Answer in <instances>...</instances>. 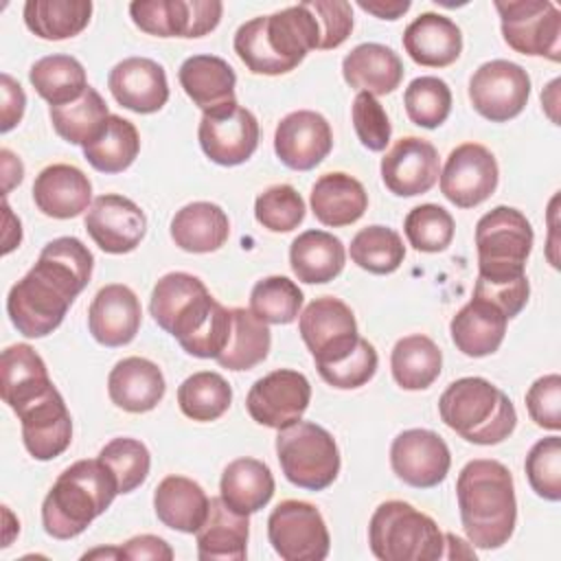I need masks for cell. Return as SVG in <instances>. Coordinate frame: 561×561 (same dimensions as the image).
I'll use <instances>...</instances> for the list:
<instances>
[{
    "instance_id": "obj_21",
    "label": "cell",
    "mask_w": 561,
    "mask_h": 561,
    "mask_svg": "<svg viewBox=\"0 0 561 561\" xmlns=\"http://www.w3.org/2000/svg\"><path fill=\"white\" fill-rule=\"evenodd\" d=\"M381 180L399 197L427 193L440 175L436 147L419 136L399 138L381 158Z\"/></svg>"
},
{
    "instance_id": "obj_50",
    "label": "cell",
    "mask_w": 561,
    "mask_h": 561,
    "mask_svg": "<svg viewBox=\"0 0 561 561\" xmlns=\"http://www.w3.org/2000/svg\"><path fill=\"white\" fill-rule=\"evenodd\" d=\"M305 210V199L291 184H274L254 202V217L270 232H291L302 224Z\"/></svg>"
},
{
    "instance_id": "obj_55",
    "label": "cell",
    "mask_w": 561,
    "mask_h": 561,
    "mask_svg": "<svg viewBox=\"0 0 561 561\" xmlns=\"http://www.w3.org/2000/svg\"><path fill=\"white\" fill-rule=\"evenodd\" d=\"M309 7L320 24V50L342 46L353 31V7L344 0H311Z\"/></svg>"
},
{
    "instance_id": "obj_61",
    "label": "cell",
    "mask_w": 561,
    "mask_h": 561,
    "mask_svg": "<svg viewBox=\"0 0 561 561\" xmlns=\"http://www.w3.org/2000/svg\"><path fill=\"white\" fill-rule=\"evenodd\" d=\"M559 79H554V81H550L548 83V88L541 92V103L546 105V110H548V114H550V107H557V103H559V99H557V92H559Z\"/></svg>"
},
{
    "instance_id": "obj_51",
    "label": "cell",
    "mask_w": 561,
    "mask_h": 561,
    "mask_svg": "<svg viewBox=\"0 0 561 561\" xmlns=\"http://www.w3.org/2000/svg\"><path fill=\"white\" fill-rule=\"evenodd\" d=\"M530 489L548 500H561V438L557 434L537 440L524 462Z\"/></svg>"
},
{
    "instance_id": "obj_15",
    "label": "cell",
    "mask_w": 561,
    "mask_h": 561,
    "mask_svg": "<svg viewBox=\"0 0 561 561\" xmlns=\"http://www.w3.org/2000/svg\"><path fill=\"white\" fill-rule=\"evenodd\" d=\"M311 401L309 379L291 368H278L256 379L245 397L252 421L272 430H285L302 419Z\"/></svg>"
},
{
    "instance_id": "obj_38",
    "label": "cell",
    "mask_w": 561,
    "mask_h": 561,
    "mask_svg": "<svg viewBox=\"0 0 561 561\" xmlns=\"http://www.w3.org/2000/svg\"><path fill=\"white\" fill-rule=\"evenodd\" d=\"M140 151V136L131 121L110 114L103 127L83 145V156L101 173H121Z\"/></svg>"
},
{
    "instance_id": "obj_8",
    "label": "cell",
    "mask_w": 561,
    "mask_h": 561,
    "mask_svg": "<svg viewBox=\"0 0 561 561\" xmlns=\"http://www.w3.org/2000/svg\"><path fill=\"white\" fill-rule=\"evenodd\" d=\"M533 241V226L522 210L513 206H495L484 213L476 224L478 276L486 280L524 276Z\"/></svg>"
},
{
    "instance_id": "obj_25",
    "label": "cell",
    "mask_w": 561,
    "mask_h": 561,
    "mask_svg": "<svg viewBox=\"0 0 561 561\" xmlns=\"http://www.w3.org/2000/svg\"><path fill=\"white\" fill-rule=\"evenodd\" d=\"M35 206L53 219H72L92 206V182L75 164H48L33 182Z\"/></svg>"
},
{
    "instance_id": "obj_45",
    "label": "cell",
    "mask_w": 561,
    "mask_h": 561,
    "mask_svg": "<svg viewBox=\"0 0 561 561\" xmlns=\"http://www.w3.org/2000/svg\"><path fill=\"white\" fill-rule=\"evenodd\" d=\"M351 261L370 274H392L405 259V245L397 230L388 226H366L353 239L348 248Z\"/></svg>"
},
{
    "instance_id": "obj_23",
    "label": "cell",
    "mask_w": 561,
    "mask_h": 561,
    "mask_svg": "<svg viewBox=\"0 0 561 561\" xmlns=\"http://www.w3.org/2000/svg\"><path fill=\"white\" fill-rule=\"evenodd\" d=\"M107 88L118 105L136 114H153L169 101L164 68L149 57H127L107 75Z\"/></svg>"
},
{
    "instance_id": "obj_49",
    "label": "cell",
    "mask_w": 561,
    "mask_h": 561,
    "mask_svg": "<svg viewBox=\"0 0 561 561\" xmlns=\"http://www.w3.org/2000/svg\"><path fill=\"white\" fill-rule=\"evenodd\" d=\"M99 460H103L112 469L118 482V493H131L134 489H138L147 480L151 467V454L147 445L129 436L112 438L99 451Z\"/></svg>"
},
{
    "instance_id": "obj_12",
    "label": "cell",
    "mask_w": 561,
    "mask_h": 561,
    "mask_svg": "<svg viewBox=\"0 0 561 561\" xmlns=\"http://www.w3.org/2000/svg\"><path fill=\"white\" fill-rule=\"evenodd\" d=\"M298 331L313 355L316 368L342 362L359 342L355 313L333 296L311 300L298 318Z\"/></svg>"
},
{
    "instance_id": "obj_40",
    "label": "cell",
    "mask_w": 561,
    "mask_h": 561,
    "mask_svg": "<svg viewBox=\"0 0 561 561\" xmlns=\"http://www.w3.org/2000/svg\"><path fill=\"white\" fill-rule=\"evenodd\" d=\"M92 15L90 0H28L24 24L42 39L59 42L79 35Z\"/></svg>"
},
{
    "instance_id": "obj_56",
    "label": "cell",
    "mask_w": 561,
    "mask_h": 561,
    "mask_svg": "<svg viewBox=\"0 0 561 561\" xmlns=\"http://www.w3.org/2000/svg\"><path fill=\"white\" fill-rule=\"evenodd\" d=\"M473 296L489 300L511 320L526 307L528 296H530V285H528L526 274L517 276V278H508V280H486V278L478 276Z\"/></svg>"
},
{
    "instance_id": "obj_62",
    "label": "cell",
    "mask_w": 561,
    "mask_h": 561,
    "mask_svg": "<svg viewBox=\"0 0 561 561\" xmlns=\"http://www.w3.org/2000/svg\"><path fill=\"white\" fill-rule=\"evenodd\" d=\"M99 557H110V559H121V550H118V546H114V548H99V550H92V552H85L83 554V559H99Z\"/></svg>"
},
{
    "instance_id": "obj_41",
    "label": "cell",
    "mask_w": 561,
    "mask_h": 561,
    "mask_svg": "<svg viewBox=\"0 0 561 561\" xmlns=\"http://www.w3.org/2000/svg\"><path fill=\"white\" fill-rule=\"evenodd\" d=\"M232 327L226 348L217 355V364L228 370H250L261 364L272 346V333L263 320H259L250 309L234 307Z\"/></svg>"
},
{
    "instance_id": "obj_57",
    "label": "cell",
    "mask_w": 561,
    "mask_h": 561,
    "mask_svg": "<svg viewBox=\"0 0 561 561\" xmlns=\"http://www.w3.org/2000/svg\"><path fill=\"white\" fill-rule=\"evenodd\" d=\"M121 550V559L127 561H142V559H158V561H171L173 559V550L171 546L156 535H138L131 537L129 541H125L123 546H118Z\"/></svg>"
},
{
    "instance_id": "obj_9",
    "label": "cell",
    "mask_w": 561,
    "mask_h": 561,
    "mask_svg": "<svg viewBox=\"0 0 561 561\" xmlns=\"http://www.w3.org/2000/svg\"><path fill=\"white\" fill-rule=\"evenodd\" d=\"M276 458L283 476L307 491L331 486L340 473V449L329 430L311 421H298L276 436Z\"/></svg>"
},
{
    "instance_id": "obj_53",
    "label": "cell",
    "mask_w": 561,
    "mask_h": 561,
    "mask_svg": "<svg viewBox=\"0 0 561 561\" xmlns=\"http://www.w3.org/2000/svg\"><path fill=\"white\" fill-rule=\"evenodd\" d=\"M351 116L359 142L368 151H383L392 134V125L388 121L383 105L373 94L357 92L351 107Z\"/></svg>"
},
{
    "instance_id": "obj_48",
    "label": "cell",
    "mask_w": 561,
    "mask_h": 561,
    "mask_svg": "<svg viewBox=\"0 0 561 561\" xmlns=\"http://www.w3.org/2000/svg\"><path fill=\"white\" fill-rule=\"evenodd\" d=\"M454 217L438 204L414 206L403 219L408 243L419 252H443L454 239Z\"/></svg>"
},
{
    "instance_id": "obj_16",
    "label": "cell",
    "mask_w": 561,
    "mask_h": 561,
    "mask_svg": "<svg viewBox=\"0 0 561 561\" xmlns=\"http://www.w3.org/2000/svg\"><path fill=\"white\" fill-rule=\"evenodd\" d=\"M219 0H136L129 4L134 24L156 37H202L217 28Z\"/></svg>"
},
{
    "instance_id": "obj_43",
    "label": "cell",
    "mask_w": 561,
    "mask_h": 561,
    "mask_svg": "<svg viewBox=\"0 0 561 561\" xmlns=\"http://www.w3.org/2000/svg\"><path fill=\"white\" fill-rule=\"evenodd\" d=\"M232 401L230 383L213 370H199L186 377L178 388V405L184 416L208 423L224 416Z\"/></svg>"
},
{
    "instance_id": "obj_3",
    "label": "cell",
    "mask_w": 561,
    "mask_h": 561,
    "mask_svg": "<svg viewBox=\"0 0 561 561\" xmlns=\"http://www.w3.org/2000/svg\"><path fill=\"white\" fill-rule=\"evenodd\" d=\"M320 24L309 2L291 4L272 15H256L234 33V53L254 75H285L309 50H320Z\"/></svg>"
},
{
    "instance_id": "obj_6",
    "label": "cell",
    "mask_w": 561,
    "mask_h": 561,
    "mask_svg": "<svg viewBox=\"0 0 561 561\" xmlns=\"http://www.w3.org/2000/svg\"><path fill=\"white\" fill-rule=\"evenodd\" d=\"M440 421L473 445H497L517 425V412L506 392L484 377H460L438 399Z\"/></svg>"
},
{
    "instance_id": "obj_5",
    "label": "cell",
    "mask_w": 561,
    "mask_h": 561,
    "mask_svg": "<svg viewBox=\"0 0 561 561\" xmlns=\"http://www.w3.org/2000/svg\"><path fill=\"white\" fill-rule=\"evenodd\" d=\"M118 495L112 469L96 458L77 460L66 467L42 502V524L55 539L81 535Z\"/></svg>"
},
{
    "instance_id": "obj_34",
    "label": "cell",
    "mask_w": 561,
    "mask_h": 561,
    "mask_svg": "<svg viewBox=\"0 0 561 561\" xmlns=\"http://www.w3.org/2000/svg\"><path fill=\"white\" fill-rule=\"evenodd\" d=\"M169 232L180 250L208 254L228 241L230 221L221 206L213 202H193L173 215Z\"/></svg>"
},
{
    "instance_id": "obj_18",
    "label": "cell",
    "mask_w": 561,
    "mask_h": 561,
    "mask_svg": "<svg viewBox=\"0 0 561 561\" xmlns=\"http://www.w3.org/2000/svg\"><path fill=\"white\" fill-rule=\"evenodd\" d=\"M390 465L399 480L414 489L438 486L451 467V454L443 436L432 430L412 427L390 445Z\"/></svg>"
},
{
    "instance_id": "obj_33",
    "label": "cell",
    "mask_w": 561,
    "mask_h": 561,
    "mask_svg": "<svg viewBox=\"0 0 561 561\" xmlns=\"http://www.w3.org/2000/svg\"><path fill=\"white\" fill-rule=\"evenodd\" d=\"M55 386L39 353L28 344H11L0 355V394L18 412Z\"/></svg>"
},
{
    "instance_id": "obj_27",
    "label": "cell",
    "mask_w": 561,
    "mask_h": 561,
    "mask_svg": "<svg viewBox=\"0 0 561 561\" xmlns=\"http://www.w3.org/2000/svg\"><path fill=\"white\" fill-rule=\"evenodd\" d=\"M403 48L419 66L445 68L460 57L462 33L449 18L427 11L405 26Z\"/></svg>"
},
{
    "instance_id": "obj_35",
    "label": "cell",
    "mask_w": 561,
    "mask_h": 561,
    "mask_svg": "<svg viewBox=\"0 0 561 561\" xmlns=\"http://www.w3.org/2000/svg\"><path fill=\"white\" fill-rule=\"evenodd\" d=\"M206 491L186 476H167L153 491V511L158 519L180 533H197L208 513Z\"/></svg>"
},
{
    "instance_id": "obj_1",
    "label": "cell",
    "mask_w": 561,
    "mask_h": 561,
    "mask_svg": "<svg viewBox=\"0 0 561 561\" xmlns=\"http://www.w3.org/2000/svg\"><path fill=\"white\" fill-rule=\"evenodd\" d=\"M94 256L77 237L48 241L35 265L9 289L7 313L24 337H44L90 283Z\"/></svg>"
},
{
    "instance_id": "obj_29",
    "label": "cell",
    "mask_w": 561,
    "mask_h": 561,
    "mask_svg": "<svg viewBox=\"0 0 561 561\" xmlns=\"http://www.w3.org/2000/svg\"><path fill=\"white\" fill-rule=\"evenodd\" d=\"M508 318L489 300L471 296L449 322L451 342L467 357L493 355L506 335Z\"/></svg>"
},
{
    "instance_id": "obj_46",
    "label": "cell",
    "mask_w": 561,
    "mask_h": 561,
    "mask_svg": "<svg viewBox=\"0 0 561 561\" xmlns=\"http://www.w3.org/2000/svg\"><path fill=\"white\" fill-rule=\"evenodd\" d=\"M302 300V289L291 278L265 276L250 291V311L265 324H291Z\"/></svg>"
},
{
    "instance_id": "obj_19",
    "label": "cell",
    "mask_w": 561,
    "mask_h": 561,
    "mask_svg": "<svg viewBox=\"0 0 561 561\" xmlns=\"http://www.w3.org/2000/svg\"><path fill=\"white\" fill-rule=\"evenodd\" d=\"M15 414L22 423L24 447L35 460H53L68 449L72 440V419L55 386Z\"/></svg>"
},
{
    "instance_id": "obj_32",
    "label": "cell",
    "mask_w": 561,
    "mask_h": 561,
    "mask_svg": "<svg viewBox=\"0 0 561 561\" xmlns=\"http://www.w3.org/2000/svg\"><path fill=\"white\" fill-rule=\"evenodd\" d=\"M342 77L357 92L383 96L399 88L403 79V64L390 46L366 42L355 46L342 59Z\"/></svg>"
},
{
    "instance_id": "obj_39",
    "label": "cell",
    "mask_w": 561,
    "mask_h": 561,
    "mask_svg": "<svg viewBox=\"0 0 561 561\" xmlns=\"http://www.w3.org/2000/svg\"><path fill=\"white\" fill-rule=\"evenodd\" d=\"M443 368V353L436 342L423 333L401 337L390 353V370L403 390L430 388Z\"/></svg>"
},
{
    "instance_id": "obj_31",
    "label": "cell",
    "mask_w": 561,
    "mask_h": 561,
    "mask_svg": "<svg viewBox=\"0 0 561 561\" xmlns=\"http://www.w3.org/2000/svg\"><path fill=\"white\" fill-rule=\"evenodd\" d=\"M313 217L329 228L351 226L368 208V193L359 180L348 173L331 171L316 180L309 197Z\"/></svg>"
},
{
    "instance_id": "obj_11",
    "label": "cell",
    "mask_w": 561,
    "mask_h": 561,
    "mask_svg": "<svg viewBox=\"0 0 561 561\" xmlns=\"http://www.w3.org/2000/svg\"><path fill=\"white\" fill-rule=\"evenodd\" d=\"M267 539L285 561H322L331 537L320 511L302 500H283L267 517Z\"/></svg>"
},
{
    "instance_id": "obj_22",
    "label": "cell",
    "mask_w": 561,
    "mask_h": 561,
    "mask_svg": "<svg viewBox=\"0 0 561 561\" xmlns=\"http://www.w3.org/2000/svg\"><path fill=\"white\" fill-rule=\"evenodd\" d=\"M333 147L329 121L313 110H296L280 118L274 131L278 160L294 171H311Z\"/></svg>"
},
{
    "instance_id": "obj_36",
    "label": "cell",
    "mask_w": 561,
    "mask_h": 561,
    "mask_svg": "<svg viewBox=\"0 0 561 561\" xmlns=\"http://www.w3.org/2000/svg\"><path fill=\"white\" fill-rule=\"evenodd\" d=\"M346 263L344 243L327 230H305L289 245V265L298 280L322 285L333 280Z\"/></svg>"
},
{
    "instance_id": "obj_52",
    "label": "cell",
    "mask_w": 561,
    "mask_h": 561,
    "mask_svg": "<svg viewBox=\"0 0 561 561\" xmlns=\"http://www.w3.org/2000/svg\"><path fill=\"white\" fill-rule=\"evenodd\" d=\"M377 364H379V357L375 346L368 340L359 337L357 346L348 357L329 366H320L318 373L329 386L340 390H353L368 383L375 377Z\"/></svg>"
},
{
    "instance_id": "obj_13",
    "label": "cell",
    "mask_w": 561,
    "mask_h": 561,
    "mask_svg": "<svg viewBox=\"0 0 561 561\" xmlns=\"http://www.w3.org/2000/svg\"><path fill=\"white\" fill-rule=\"evenodd\" d=\"M528 96V72L508 59H491L482 64L469 79V101L473 110L491 123H506L519 116Z\"/></svg>"
},
{
    "instance_id": "obj_58",
    "label": "cell",
    "mask_w": 561,
    "mask_h": 561,
    "mask_svg": "<svg viewBox=\"0 0 561 561\" xmlns=\"http://www.w3.org/2000/svg\"><path fill=\"white\" fill-rule=\"evenodd\" d=\"M2 81V121H0V131L7 134L11 131L24 114L26 107V94L22 90V85L7 72H2L0 77Z\"/></svg>"
},
{
    "instance_id": "obj_14",
    "label": "cell",
    "mask_w": 561,
    "mask_h": 561,
    "mask_svg": "<svg viewBox=\"0 0 561 561\" xmlns=\"http://www.w3.org/2000/svg\"><path fill=\"white\" fill-rule=\"evenodd\" d=\"M259 136L256 116L239 103L204 112L197 127L202 151L221 167H237L250 160L259 147Z\"/></svg>"
},
{
    "instance_id": "obj_24",
    "label": "cell",
    "mask_w": 561,
    "mask_h": 561,
    "mask_svg": "<svg viewBox=\"0 0 561 561\" xmlns=\"http://www.w3.org/2000/svg\"><path fill=\"white\" fill-rule=\"evenodd\" d=\"M142 322L140 300L127 285L112 283L96 291L88 309V329L92 337L110 348L129 344Z\"/></svg>"
},
{
    "instance_id": "obj_42",
    "label": "cell",
    "mask_w": 561,
    "mask_h": 561,
    "mask_svg": "<svg viewBox=\"0 0 561 561\" xmlns=\"http://www.w3.org/2000/svg\"><path fill=\"white\" fill-rule=\"evenodd\" d=\"M28 81L50 105L72 103L88 90L85 68L70 55H46L37 59L28 70Z\"/></svg>"
},
{
    "instance_id": "obj_44",
    "label": "cell",
    "mask_w": 561,
    "mask_h": 561,
    "mask_svg": "<svg viewBox=\"0 0 561 561\" xmlns=\"http://www.w3.org/2000/svg\"><path fill=\"white\" fill-rule=\"evenodd\" d=\"M48 116L59 138L83 147L103 127L110 110L103 96L92 85H88V90L77 101L66 105H50Z\"/></svg>"
},
{
    "instance_id": "obj_54",
    "label": "cell",
    "mask_w": 561,
    "mask_h": 561,
    "mask_svg": "<svg viewBox=\"0 0 561 561\" xmlns=\"http://www.w3.org/2000/svg\"><path fill=\"white\" fill-rule=\"evenodd\" d=\"M526 410L530 419L543 427L559 432L561 427V377L557 373L543 375L526 390Z\"/></svg>"
},
{
    "instance_id": "obj_59",
    "label": "cell",
    "mask_w": 561,
    "mask_h": 561,
    "mask_svg": "<svg viewBox=\"0 0 561 561\" xmlns=\"http://www.w3.org/2000/svg\"><path fill=\"white\" fill-rule=\"evenodd\" d=\"M357 7L379 20H399L412 4L408 0H359Z\"/></svg>"
},
{
    "instance_id": "obj_28",
    "label": "cell",
    "mask_w": 561,
    "mask_h": 561,
    "mask_svg": "<svg viewBox=\"0 0 561 561\" xmlns=\"http://www.w3.org/2000/svg\"><path fill=\"white\" fill-rule=\"evenodd\" d=\"M248 515L232 511L221 497H210L204 524L197 528V557L202 561H241L248 554Z\"/></svg>"
},
{
    "instance_id": "obj_10",
    "label": "cell",
    "mask_w": 561,
    "mask_h": 561,
    "mask_svg": "<svg viewBox=\"0 0 561 561\" xmlns=\"http://www.w3.org/2000/svg\"><path fill=\"white\" fill-rule=\"evenodd\" d=\"M504 42L522 55L561 59V11L550 0L495 2Z\"/></svg>"
},
{
    "instance_id": "obj_47",
    "label": "cell",
    "mask_w": 561,
    "mask_h": 561,
    "mask_svg": "<svg viewBox=\"0 0 561 561\" xmlns=\"http://www.w3.org/2000/svg\"><path fill=\"white\" fill-rule=\"evenodd\" d=\"M403 105L408 118L414 125L436 129L447 121L451 112V90L438 77H416L403 92Z\"/></svg>"
},
{
    "instance_id": "obj_26",
    "label": "cell",
    "mask_w": 561,
    "mask_h": 561,
    "mask_svg": "<svg viewBox=\"0 0 561 561\" xmlns=\"http://www.w3.org/2000/svg\"><path fill=\"white\" fill-rule=\"evenodd\" d=\"M164 375L147 357H125L107 375V394L125 412L142 414L153 410L164 397Z\"/></svg>"
},
{
    "instance_id": "obj_37",
    "label": "cell",
    "mask_w": 561,
    "mask_h": 561,
    "mask_svg": "<svg viewBox=\"0 0 561 561\" xmlns=\"http://www.w3.org/2000/svg\"><path fill=\"white\" fill-rule=\"evenodd\" d=\"M274 495V476L263 460L237 458L226 465L219 480V497L237 513L252 515Z\"/></svg>"
},
{
    "instance_id": "obj_17",
    "label": "cell",
    "mask_w": 561,
    "mask_h": 561,
    "mask_svg": "<svg viewBox=\"0 0 561 561\" xmlns=\"http://www.w3.org/2000/svg\"><path fill=\"white\" fill-rule=\"evenodd\" d=\"M440 193L458 208L486 202L500 180L495 156L478 142H462L449 151L440 171Z\"/></svg>"
},
{
    "instance_id": "obj_20",
    "label": "cell",
    "mask_w": 561,
    "mask_h": 561,
    "mask_svg": "<svg viewBox=\"0 0 561 561\" xmlns=\"http://www.w3.org/2000/svg\"><path fill=\"white\" fill-rule=\"evenodd\" d=\"M85 230L107 254H127L136 250L147 232V217L129 197L99 195L85 215Z\"/></svg>"
},
{
    "instance_id": "obj_4",
    "label": "cell",
    "mask_w": 561,
    "mask_h": 561,
    "mask_svg": "<svg viewBox=\"0 0 561 561\" xmlns=\"http://www.w3.org/2000/svg\"><path fill=\"white\" fill-rule=\"evenodd\" d=\"M460 522L471 546L502 548L517 522V500L511 471L491 458L469 460L456 480Z\"/></svg>"
},
{
    "instance_id": "obj_60",
    "label": "cell",
    "mask_w": 561,
    "mask_h": 561,
    "mask_svg": "<svg viewBox=\"0 0 561 561\" xmlns=\"http://www.w3.org/2000/svg\"><path fill=\"white\" fill-rule=\"evenodd\" d=\"M2 156V173H4V197L7 193L22 182V175H24V167L20 162V158H15L9 149H2L0 151Z\"/></svg>"
},
{
    "instance_id": "obj_30",
    "label": "cell",
    "mask_w": 561,
    "mask_h": 561,
    "mask_svg": "<svg viewBox=\"0 0 561 561\" xmlns=\"http://www.w3.org/2000/svg\"><path fill=\"white\" fill-rule=\"evenodd\" d=\"M178 79L186 96L202 112H213L237 103V75L232 66L217 55H193L184 59L178 70Z\"/></svg>"
},
{
    "instance_id": "obj_7",
    "label": "cell",
    "mask_w": 561,
    "mask_h": 561,
    "mask_svg": "<svg viewBox=\"0 0 561 561\" xmlns=\"http://www.w3.org/2000/svg\"><path fill=\"white\" fill-rule=\"evenodd\" d=\"M368 543L381 561H436L445 535L438 524L401 500L381 502L368 522Z\"/></svg>"
},
{
    "instance_id": "obj_2",
    "label": "cell",
    "mask_w": 561,
    "mask_h": 561,
    "mask_svg": "<svg viewBox=\"0 0 561 561\" xmlns=\"http://www.w3.org/2000/svg\"><path fill=\"white\" fill-rule=\"evenodd\" d=\"M149 311L156 324L193 357L217 359L228 344L232 313L193 274H164L153 285Z\"/></svg>"
}]
</instances>
